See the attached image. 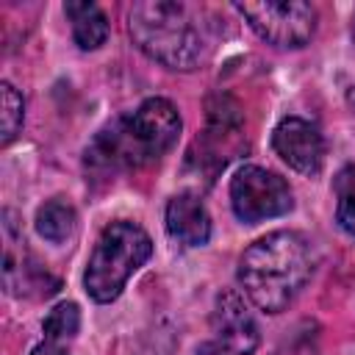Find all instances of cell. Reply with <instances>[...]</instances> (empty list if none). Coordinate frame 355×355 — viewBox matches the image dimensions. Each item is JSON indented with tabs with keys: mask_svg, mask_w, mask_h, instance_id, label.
Instances as JSON below:
<instances>
[{
	"mask_svg": "<svg viewBox=\"0 0 355 355\" xmlns=\"http://www.w3.org/2000/svg\"><path fill=\"white\" fill-rule=\"evenodd\" d=\"M22 116H25L22 94H19L11 83H0V122H3V136H0V141H3V144H8V141L19 133Z\"/></svg>",
	"mask_w": 355,
	"mask_h": 355,
	"instance_id": "5bb4252c",
	"label": "cell"
},
{
	"mask_svg": "<svg viewBox=\"0 0 355 355\" xmlns=\"http://www.w3.org/2000/svg\"><path fill=\"white\" fill-rule=\"evenodd\" d=\"M64 14L72 22V36H75L78 47L94 50V47H100L105 42V36H108V19L100 11V6L72 0V3L64 6Z\"/></svg>",
	"mask_w": 355,
	"mask_h": 355,
	"instance_id": "30bf717a",
	"label": "cell"
},
{
	"mask_svg": "<svg viewBox=\"0 0 355 355\" xmlns=\"http://www.w3.org/2000/svg\"><path fill=\"white\" fill-rule=\"evenodd\" d=\"M333 189H336V222L344 233L355 236V166H344L338 169L336 180H333Z\"/></svg>",
	"mask_w": 355,
	"mask_h": 355,
	"instance_id": "7c38bea8",
	"label": "cell"
},
{
	"mask_svg": "<svg viewBox=\"0 0 355 355\" xmlns=\"http://www.w3.org/2000/svg\"><path fill=\"white\" fill-rule=\"evenodd\" d=\"M180 136V114L164 97L144 100L133 114L103 128L86 150V164L100 169H136L158 161Z\"/></svg>",
	"mask_w": 355,
	"mask_h": 355,
	"instance_id": "7a4b0ae2",
	"label": "cell"
},
{
	"mask_svg": "<svg viewBox=\"0 0 355 355\" xmlns=\"http://www.w3.org/2000/svg\"><path fill=\"white\" fill-rule=\"evenodd\" d=\"M36 230L53 244L67 241L75 233V208L64 200H50L36 211Z\"/></svg>",
	"mask_w": 355,
	"mask_h": 355,
	"instance_id": "8fae6325",
	"label": "cell"
},
{
	"mask_svg": "<svg viewBox=\"0 0 355 355\" xmlns=\"http://www.w3.org/2000/svg\"><path fill=\"white\" fill-rule=\"evenodd\" d=\"M80 327V311L75 302H58L42 322V330H44V338L47 341H67L78 333Z\"/></svg>",
	"mask_w": 355,
	"mask_h": 355,
	"instance_id": "4fadbf2b",
	"label": "cell"
},
{
	"mask_svg": "<svg viewBox=\"0 0 355 355\" xmlns=\"http://www.w3.org/2000/svg\"><path fill=\"white\" fill-rule=\"evenodd\" d=\"M313 275V250L294 230H277L250 244L239 261L244 294L266 313L286 311Z\"/></svg>",
	"mask_w": 355,
	"mask_h": 355,
	"instance_id": "6da1fadb",
	"label": "cell"
},
{
	"mask_svg": "<svg viewBox=\"0 0 355 355\" xmlns=\"http://www.w3.org/2000/svg\"><path fill=\"white\" fill-rule=\"evenodd\" d=\"M166 230L175 241L186 247H202L211 239V216L200 197L178 194L166 205Z\"/></svg>",
	"mask_w": 355,
	"mask_h": 355,
	"instance_id": "9c48e42d",
	"label": "cell"
},
{
	"mask_svg": "<svg viewBox=\"0 0 355 355\" xmlns=\"http://www.w3.org/2000/svg\"><path fill=\"white\" fill-rule=\"evenodd\" d=\"M352 36H355V19H352Z\"/></svg>",
	"mask_w": 355,
	"mask_h": 355,
	"instance_id": "d6986e66",
	"label": "cell"
},
{
	"mask_svg": "<svg viewBox=\"0 0 355 355\" xmlns=\"http://www.w3.org/2000/svg\"><path fill=\"white\" fill-rule=\"evenodd\" d=\"M275 355H319V349H316V344L308 333H297L288 341H283Z\"/></svg>",
	"mask_w": 355,
	"mask_h": 355,
	"instance_id": "9a60e30c",
	"label": "cell"
},
{
	"mask_svg": "<svg viewBox=\"0 0 355 355\" xmlns=\"http://www.w3.org/2000/svg\"><path fill=\"white\" fill-rule=\"evenodd\" d=\"M275 153L297 172L316 175L324 161V139L316 125L302 116H286L272 133Z\"/></svg>",
	"mask_w": 355,
	"mask_h": 355,
	"instance_id": "52a82bcc",
	"label": "cell"
},
{
	"mask_svg": "<svg viewBox=\"0 0 355 355\" xmlns=\"http://www.w3.org/2000/svg\"><path fill=\"white\" fill-rule=\"evenodd\" d=\"M349 103H352V108H355V86H352V92H349Z\"/></svg>",
	"mask_w": 355,
	"mask_h": 355,
	"instance_id": "ac0fdd59",
	"label": "cell"
},
{
	"mask_svg": "<svg viewBox=\"0 0 355 355\" xmlns=\"http://www.w3.org/2000/svg\"><path fill=\"white\" fill-rule=\"evenodd\" d=\"M211 324L216 341L227 349V355H252L258 347V322L250 313L247 302L236 291H225L216 297Z\"/></svg>",
	"mask_w": 355,
	"mask_h": 355,
	"instance_id": "ba28073f",
	"label": "cell"
},
{
	"mask_svg": "<svg viewBox=\"0 0 355 355\" xmlns=\"http://www.w3.org/2000/svg\"><path fill=\"white\" fill-rule=\"evenodd\" d=\"M230 205L241 222L255 225L261 219L288 214L294 200H291L288 183L280 175H275L263 166L247 164L230 180Z\"/></svg>",
	"mask_w": 355,
	"mask_h": 355,
	"instance_id": "8992f818",
	"label": "cell"
},
{
	"mask_svg": "<svg viewBox=\"0 0 355 355\" xmlns=\"http://www.w3.org/2000/svg\"><path fill=\"white\" fill-rule=\"evenodd\" d=\"M31 355H67L55 341H44V344H39V347H33V352Z\"/></svg>",
	"mask_w": 355,
	"mask_h": 355,
	"instance_id": "2e32d148",
	"label": "cell"
},
{
	"mask_svg": "<svg viewBox=\"0 0 355 355\" xmlns=\"http://www.w3.org/2000/svg\"><path fill=\"white\" fill-rule=\"evenodd\" d=\"M197 355H227V349H225L219 341H208V344H202V347L197 349Z\"/></svg>",
	"mask_w": 355,
	"mask_h": 355,
	"instance_id": "e0dca14e",
	"label": "cell"
},
{
	"mask_svg": "<svg viewBox=\"0 0 355 355\" xmlns=\"http://www.w3.org/2000/svg\"><path fill=\"white\" fill-rule=\"evenodd\" d=\"M250 28L275 47H302L316 31V8L302 0H266L233 6Z\"/></svg>",
	"mask_w": 355,
	"mask_h": 355,
	"instance_id": "5b68a950",
	"label": "cell"
},
{
	"mask_svg": "<svg viewBox=\"0 0 355 355\" xmlns=\"http://www.w3.org/2000/svg\"><path fill=\"white\" fill-rule=\"evenodd\" d=\"M128 31L136 47L169 69H194L208 47L202 8L175 0L133 3Z\"/></svg>",
	"mask_w": 355,
	"mask_h": 355,
	"instance_id": "3957f363",
	"label": "cell"
},
{
	"mask_svg": "<svg viewBox=\"0 0 355 355\" xmlns=\"http://www.w3.org/2000/svg\"><path fill=\"white\" fill-rule=\"evenodd\" d=\"M150 252L153 241L144 227L136 222H111L100 233L83 275L89 297L94 302H114L122 294L128 277L150 258Z\"/></svg>",
	"mask_w": 355,
	"mask_h": 355,
	"instance_id": "277c9868",
	"label": "cell"
}]
</instances>
